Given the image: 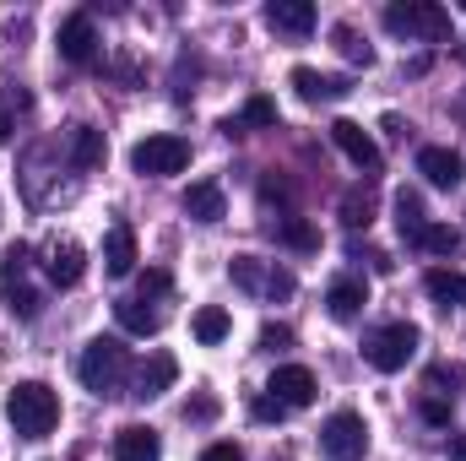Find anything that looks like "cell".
I'll return each instance as SVG.
<instances>
[{"mask_svg":"<svg viewBox=\"0 0 466 461\" xmlns=\"http://www.w3.org/2000/svg\"><path fill=\"white\" fill-rule=\"evenodd\" d=\"M266 233H271L277 244H288V250H304V255H309V250H320V229H315L309 218H299V212L271 218V223H266Z\"/></svg>","mask_w":466,"mask_h":461,"instance_id":"44dd1931","label":"cell"},{"mask_svg":"<svg viewBox=\"0 0 466 461\" xmlns=\"http://www.w3.org/2000/svg\"><path fill=\"white\" fill-rule=\"evenodd\" d=\"M418 174L434 185V190H456L466 174L461 152H451V147H418Z\"/></svg>","mask_w":466,"mask_h":461,"instance_id":"7c38bea8","label":"cell"},{"mask_svg":"<svg viewBox=\"0 0 466 461\" xmlns=\"http://www.w3.org/2000/svg\"><path fill=\"white\" fill-rule=\"evenodd\" d=\"M385 27L396 38H429V44H440V38H451V11L434 5V0H407V5L385 11Z\"/></svg>","mask_w":466,"mask_h":461,"instance_id":"8992f818","label":"cell"},{"mask_svg":"<svg viewBox=\"0 0 466 461\" xmlns=\"http://www.w3.org/2000/svg\"><path fill=\"white\" fill-rule=\"evenodd\" d=\"M201 461H244V451H238L233 440H218V446H207V451H201Z\"/></svg>","mask_w":466,"mask_h":461,"instance_id":"8d00e7d4","label":"cell"},{"mask_svg":"<svg viewBox=\"0 0 466 461\" xmlns=\"http://www.w3.org/2000/svg\"><path fill=\"white\" fill-rule=\"evenodd\" d=\"M363 304H369V288H363L358 277H337V282L326 288V310H331V321H352Z\"/></svg>","mask_w":466,"mask_h":461,"instance_id":"603a6c76","label":"cell"},{"mask_svg":"<svg viewBox=\"0 0 466 461\" xmlns=\"http://www.w3.org/2000/svg\"><path fill=\"white\" fill-rule=\"evenodd\" d=\"M174 380H179V364H174V353H147V364L130 374V396H136V402H152V396H163Z\"/></svg>","mask_w":466,"mask_h":461,"instance_id":"30bf717a","label":"cell"},{"mask_svg":"<svg viewBox=\"0 0 466 461\" xmlns=\"http://www.w3.org/2000/svg\"><path fill=\"white\" fill-rule=\"evenodd\" d=\"M44 271H49V282H55V288H76V282H82V271H87V250H82L76 239H55V244H49Z\"/></svg>","mask_w":466,"mask_h":461,"instance_id":"5bb4252c","label":"cell"},{"mask_svg":"<svg viewBox=\"0 0 466 461\" xmlns=\"http://www.w3.org/2000/svg\"><path fill=\"white\" fill-rule=\"evenodd\" d=\"M5 418H11V429H16L22 440H44V435H55V424H60V396H55L44 380H22V385H11V396H5Z\"/></svg>","mask_w":466,"mask_h":461,"instance_id":"7a4b0ae2","label":"cell"},{"mask_svg":"<svg viewBox=\"0 0 466 461\" xmlns=\"http://www.w3.org/2000/svg\"><path fill=\"white\" fill-rule=\"evenodd\" d=\"M60 141H66V152H71V163H76L82 174H87V169H98V163L109 158V147H104V130H93V125H71Z\"/></svg>","mask_w":466,"mask_h":461,"instance_id":"ac0fdd59","label":"cell"},{"mask_svg":"<svg viewBox=\"0 0 466 461\" xmlns=\"http://www.w3.org/2000/svg\"><path fill=\"white\" fill-rule=\"evenodd\" d=\"M185 212L196 218V223H223L228 218V201H223V185H212V179H201V185H190L185 190Z\"/></svg>","mask_w":466,"mask_h":461,"instance_id":"ffe728a7","label":"cell"},{"mask_svg":"<svg viewBox=\"0 0 466 461\" xmlns=\"http://www.w3.org/2000/svg\"><path fill=\"white\" fill-rule=\"evenodd\" d=\"M115 461H163V440L147 424H125L115 435Z\"/></svg>","mask_w":466,"mask_h":461,"instance_id":"e0dca14e","label":"cell"},{"mask_svg":"<svg viewBox=\"0 0 466 461\" xmlns=\"http://www.w3.org/2000/svg\"><path fill=\"white\" fill-rule=\"evenodd\" d=\"M136 271V233L130 223H115L104 233V277H130Z\"/></svg>","mask_w":466,"mask_h":461,"instance_id":"d6986e66","label":"cell"},{"mask_svg":"<svg viewBox=\"0 0 466 461\" xmlns=\"http://www.w3.org/2000/svg\"><path fill=\"white\" fill-rule=\"evenodd\" d=\"M228 277H233V288H244V293H255V299H293V288H299L288 266L260 261V255H233Z\"/></svg>","mask_w":466,"mask_h":461,"instance_id":"277c9868","label":"cell"},{"mask_svg":"<svg viewBox=\"0 0 466 461\" xmlns=\"http://www.w3.org/2000/svg\"><path fill=\"white\" fill-rule=\"evenodd\" d=\"M185 418H218V402L212 396H196V402H185Z\"/></svg>","mask_w":466,"mask_h":461,"instance_id":"f35d334b","label":"cell"},{"mask_svg":"<svg viewBox=\"0 0 466 461\" xmlns=\"http://www.w3.org/2000/svg\"><path fill=\"white\" fill-rule=\"evenodd\" d=\"M93 55H98V27H93V16H87V11H71V16L60 22V60L93 66Z\"/></svg>","mask_w":466,"mask_h":461,"instance_id":"9c48e42d","label":"cell"},{"mask_svg":"<svg viewBox=\"0 0 466 461\" xmlns=\"http://www.w3.org/2000/svg\"><path fill=\"white\" fill-rule=\"evenodd\" d=\"M190 332H196V343H201V347H218L233 332V315L223 310V304H207V310H196Z\"/></svg>","mask_w":466,"mask_h":461,"instance_id":"cb8c5ba5","label":"cell"},{"mask_svg":"<svg viewBox=\"0 0 466 461\" xmlns=\"http://www.w3.org/2000/svg\"><path fill=\"white\" fill-rule=\"evenodd\" d=\"M396 229L418 244V233L429 229V212H423V196L418 190H396Z\"/></svg>","mask_w":466,"mask_h":461,"instance_id":"484cf974","label":"cell"},{"mask_svg":"<svg viewBox=\"0 0 466 461\" xmlns=\"http://www.w3.org/2000/svg\"><path fill=\"white\" fill-rule=\"evenodd\" d=\"M412 353H418V326H412V321H390V326H374V332L363 337V358H369L380 374L407 369Z\"/></svg>","mask_w":466,"mask_h":461,"instance_id":"5b68a950","label":"cell"},{"mask_svg":"<svg viewBox=\"0 0 466 461\" xmlns=\"http://www.w3.org/2000/svg\"><path fill=\"white\" fill-rule=\"evenodd\" d=\"M76 374H82V385L93 396H130L125 391L130 385V347L119 343V337H93V343L82 347Z\"/></svg>","mask_w":466,"mask_h":461,"instance_id":"6da1fadb","label":"cell"},{"mask_svg":"<svg viewBox=\"0 0 466 461\" xmlns=\"http://www.w3.org/2000/svg\"><path fill=\"white\" fill-rule=\"evenodd\" d=\"M418 250H429V255H451V250H461V233L451 229V223H429V229L418 233Z\"/></svg>","mask_w":466,"mask_h":461,"instance_id":"f546056e","label":"cell"},{"mask_svg":"<svg viewBox=\"0 0 466 461\" xmlns=\"http://www.w3.org/2000/svg\"><path fill=\"white\" fill-rule=\"evenodd\" d=\"M0 293H5V310L16 321H38L44 315V288L27 282V244H11L0 255Z\"/></svg>","mask_w":466,"mask_h":461,"instance_id":"3957f363","label":"cell"},{"mask_svg":"<svg viewBox=\"0 0 466 461\" xmlns=\"http://www.w3.org/2000/svg\"><path fill=\"white\" fill-rule=\"evenodd\" d=\"M33 109V98H27V87H5L0 93V141H11L16 136V119Z\"/></svg>","mask_w":466,"mask_h":461,"instance_id":"83f0119b","label":"cell"},{"mask_svg":"<svg viewBox=\"0 0 466 461\" xmlns=\"http://www.w3.org/2000/svg\"><path fill=\"white\" fill-rule=\"evenodd\" d=\"M174 288V277L163 271V266H152V271H141V299H163Z\"/></svg>","mask_w":466,"mask_h":461,"instance_id":"d6a6232c","label":"cell"},{"mask_svg":"<svg viewBox=\"0 0 466 461\" xmlns=\"http://www.w3.org/2000/svg\"><path fill=\"white\" fill-rule=\"evenodd\" d=\"M363 451H369V424H363L352 407L331 413V418L320 424V456L326 461H358Z\"/></svg>","mask_w":466,"mask_h":461,"instance_id":"ba28073f","label":"cell"},{"mask_svg":"<svg viewBox=\"0 0 466 461\" xmlns=\"http://www.w3.org/2000/svg\"><path fill=\"white\" fill-rule=\"evenodd\" d=\"M466 374L461 369H456V364H434V369H429V385H461Z\"/></svg>","mask_w":466,"mask_h":461,"instance_id":"74e56055","label":"cell"},{"mask_svg":"<svg viewBox=\"0 0 466 461\" xmlns=\"http://www.w3.org/2000/svg\"><path fill=\"white\" fill-rule=\"evenodd\" d=\"M451 461H466V435H456V440H451Z\"/></svg>","mask_w":466,"mask_h":461,"instance_id":"ab89813d","label":"cell"},{"mask_svg":"<svg viewBox=\"0 0 466 461\" xmlns=\"http://www.w3.org/2000/svg\"><path fill=\"white\" fill-rule=\"evenodd\" d=\"M249 413H255L260 424H277V418H288V407H282L277 396H255V402H249Z\"/></svg>","mask_w":466,"mask_h":461,"instance_id":"d590c367","label":"cell"},{"mask_svg":"<svg viewBox=\"0 0 466 461\" xmlns=\"http://www.w3.org/2000/svg\"><path fill=\"white\" fill-rule=\"evenodd\" d=\"M293 87H299L304 104H337V98H348L352 93L348 77H320L315 66H293Z\"/></svg>","mask_w":466,"mask_h":461,"instance_id":"9a60e30c","label":"cell"},{"mask_svg":"<svg viewBox=\"0 0 466 461\" xmlns=\"http://www.w3.org/2000/svg\"><path fill=\"white\" fill-rule=\"evenodd\" d=\"M266 391H271L288 413H299V407H309V402H315V391H320V385H315V374H309L304 364H282V369L271 374V385H266Z\"/></svg>","mask_w":466,"mask_h":461,"instance_id":"8fae6325","label":"cell"},{"mask_svg":"<svg viewBox=\"0 0 466 461\" xmlns=\"http://www.w3.org/2000/svg\"><path fill=\"white\" fill-rule=\"evenodd\" d=\"M348 255H352V261H369V266H374V271H380V277H385V271H390V266H396V261H390V255H385V250H374V244H358V239H352V244H348Z\"/></svg>","mask_w":466,"mask_h":461,"instance_id":"1f68e13d","label":"cell"},{"mask_svg":"<svg viewBox=\"0 0 466 461\" xmlns=\"http://www.w3.org/2000/svg\"><path fill=\"white\" fill-rule=\"evenodd\" d=\"M266 27H277L288 38H309L315 33V5L309 0H271L266 5Z\"/></svg>","mask_w":466,"mask_h":461,"instance_id":"2e32d148","label":"cell"},{"mask_svg":"<svg viewBox=\"0 0 466 461\" xmlns=\"http://www.w3.org/2000/svg\"><path fill=\"white\" fill-rule=\"evenodd\" d=\"M115 321L130 332V337H157V332H163V310H152L147 299H119Z\"/></svg>","mask_w":466,"mask_h":461,"instance_id":"7402d4cb","label":"cell"},{"mask_svg":"<svg viewBox=\"0 0 466 461\" xmlns=\"http://www.w3.org/2000/svg\"><path fill=\"white\" fill-rule=\"evenodd\" d=\"M260 347H266V353H282V347H293V326H277V321H266V326H260Z\"/></svg>","mask_w":466,"mask_h":461,"instance_id":"e575fe53","label":"cell"},{"mask_svg":"<svg viewBox=\"0 0 466 461\" xmlns=\"http://www.w3.org/2000/svg\"><path fill=\"white\" fill-rule=\"evenodd\" d=\"M331 141L348 152L352 169H363V174H374V169H380V147H374V136H369L358 119H337V125H331Z\"/></svg>","mask_w":466,"mask_h":461,"instance_id":"4fadbf2b","label":"cell"},{"mask_svg":"<svg viewBox=\"0 0 466 461\" xmlns=\"http://www.w3.org/2000/svg\"><path fill=\"white\" fill-rule=\"evenodd\" d=\"M331 38H337V49L348 55L352 66H374V49H369V44H363V38L352 33L348 22H337V33H331Z\"/></svg>","mask_w":466,"mask_h":461,"instance_id":"4dcf8cb0","label":"cell"},{"mask_svg":"<svg viewBox=\"0 0 466 461\" xmlns=\"http://www.w3.org/2000/svg\"><path fill=\"white\" fill-rule=\"evenodd\" d=\"M423 288H429V299H440V304H466V277L461 271L434 266V271L423 277Z\"/></svg>","mask_w":466,"mask_h":461,"instance_id":"4316f807","label":"cell"},{"mask_svg":"<svg viewBox=\"0 0 466 461\" xmlns=\"http://www.w3.org/2000/svg\"><path fill=\"white\" fill-rule=\"evenodd\" d=\"M418 413H423V424H434V429H445V424H451V402H445V396H423V402H418Z\"/></svg>","mask_w":466,"mask_h":461,"instance_id":"836d02e7","label":"cell"},{"mask_svg":"<svg viewBox=\"0 0 466 461\" xmlns=\"http://www.w3.org/2000/svg\"><path fill=\"white\" fill-rule=\"evenodd\" d=\"M130 169L136 174H152V179H163V174H185L190 169V141L185 136H147V141H136L130 147Z\"/></svg>","mask_w":466,"mask_h":461,"instance_id":"52a82bcc","label":"cell"},{"mask_svg":"<svg viewBox=\"0 0 466 461\" xmlns=\"http://www.w3.org/2000/svg\"><path fill=\"white\" fill-rule=\"evenodd\" d=\"M342 218H348L352 229H369L374 223V190L369 185H352L348 196H342Z\"/></svg>","mask_w":466,"mask_h":461,"instance_id":"f1b7e54d","label":"cell"},{"mask_svg":"<svg viewBox=\"0 0 466 461\" xmlns=\"http://www.w3.org/2000/svg\"><path fill=\"white\" fill-rule=\"evenodd\" d=\"M249 125H260V130H266V125H277V98H249L238 115L223 119V130H228V136H244Z\"/></svg>","mask_w":466,"mask_h":461,"instance_id":"d4e9b609","label":"cell"}]
</instances>
